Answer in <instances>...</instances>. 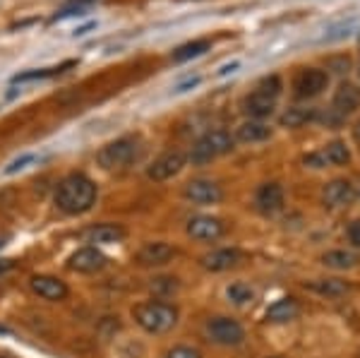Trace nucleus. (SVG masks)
Returning a JSON list of instances; mask_svg holds the SVG:
<instances>
[{"label":"nucleus","instance_id":"f257e3e1","mask_svg":"<svg viewBox=\"0 0 360 358\" xmlns=\"http://www.w3.org/2000/svg\"><path fill=\"white\" fill-rule=\"evenodd\" d=\"M98 190L89 176L84 173H70L56 188V205L65 215H84L94 207Z\"/></svg>","mask_w":360,"mask_h":358},{"label":"nucleus","instance_id":"f03ea898","mask_svg":"<svg viewBox=\"0 0 360 358\" xmlns=\"http://www.w3.org/2000/svg\"><path fill=\"white\" fill-rule=\"evenodd\" d=\"M132 317L144 332L166 334L178 325V308L166 301H144L132 308Z\"/></svg>","mask_w":360,"mask_h":358},{"label":"nucleus","instance_id":"7ed1b4c3","mask_svg":"<svg viewBox=\"0 0 360 358\" xmlns=\"http://www.w3.org/2000/svg\"><path fill=\"white\" fill-rule=\"evenodd\" d=\"M281 94V77L278 75H266L257 82L255 91L245 99V113L252 120L269 118L276 108V99Z\"/></svg>","mask_w":360,"mask_h":358},{"label":"nucleus","instance_id":"20e7f679","mask_svg":"<svg viewBox=\"0 0 360 358\" xmlns=\"http://www.w3.org/2000/svg\"><path fill=\"white\" fill-rule=\"evenodd\" d=\"M144 147L142 142H139V137H120V140H113L108 142L106 147L98 149L96 154V161L98 166H103V169L113 171V169H125V166L135 164V161L142 157Z\"/></svg>","mask_w":360,"mask_h":358},{"label":"nucleus","instance_id":"39448f33","mask_svg":"<svg viewBox=\"0 0 360 358\" xmlns=\"http://www.w3.org/2000/svg\"><path fill=\"white\" fill-rule=\"evenodd\" d=\"M236 147V137L229 130H209L190 149V161L195 166H205L217 157H224Z\"/></svg>","mask_w":360,"mask_h":358},{"label":"nucleus","instance_id":"423d86ee","mask_svg":"<svg viewBox=\"0 0 360 358\" xmlns=\"http://www.w3.org/2000/svg\"><path fill=\"white\" fill-rule=\"evenodd\" d=\"M207 334H209V339L219 346H238V344H243V339H245V330H243L240 322L233 320V317H226V315L209 317Z\"/></svg>","mask_w":360,"mask_h":358},{"label":"nucleus","instance_id":"0eeeda50","mask_svg":"<svg viewBox=\"0 0 360 358\" xmlns=\"http://www.w3.org/2000/svg\"><path fill=\"white\" fill-rule=\"evenodd\" d=\"M329 84V75L319 68H307V70H300L293 79V94L295 99H315V96L322 94Z\"/></svg>","mask_w":360,"mask_h":358},{"label":"nucleus","instance_id":"6e6552de","mask_svg":"<svg viewBox=\"0 0 360 358\" xmlns=\"http://www.w3.org/2000/svg\"><path fill=\"white\" fill-rule=\"evenodd\" d=\"M185 200L195 202V205H217L224 200V190L217 181H209V178H193V181L185 183L183 188Z\"/></svg>","mask_w":360,"mask_h":358},{"label":"nucleus","instance_id":"1a4fd4ad","mask_svg":"<svg viewBox=\"0 0 360 358\" xmlns=\"http://www.w3.org/2000/svg\"><path fill=\"white\" fill-rule=\"evenodd\" d=\"M106 264H108V257L94 245L79 248V250H75L72 255L68 257V269L79 272V274H96V272H101Z\"/></svg>","mask_w":360,"mask_h":358},{"label":"nucleus","instance_id":"9d476101","mask_svg":"<svg viewBox=\"0 0 360 358\" xmlns=\"http://www.w3.org/2000/svg\"><path fill=\"white\" fill-rule=\"evenodd\" d=\"M29 288L37 293L39 298L44 301H51V303H58V301H65L70 288L63 279H58L53 274H34L29 279Z\"/></svg>","mask_w":360,"mask_h":358},{"label":"nucleus","instance_id":"9b49d317","mask_svg":"<svg viewBox=\"0 0 360 358\" xmlns=\"http://www.w3.org/2000/svg\"><path fill=\"white\" fill-rule=\"evenodd\" d=\"M356 198H358L356 188H353V183L346 181V178H334V181H329L327 186L322 188V202L329 210H339V207L353 205Z\"/></svg>","mask_w":360,"mask_h":358},{"label":"nucleus","instance_id":"f8f14e48","mask_svg":"<svg viewBox=\"0 0 360 358\" xmlns=\"http://www.w3.org/2000/svg\"><path fill=\"white\" fill-rule=\"evenodd\" d=\"M185 161H188V157H185L180 149H173V152H166V154H161L159 159H154V164L147 169V176L156 183L168 181V178L178 176V173L183 171Z\"/></svg>","mask_w":360,"mask_h":358},{"label":"nucleus","instance_id":"ddd939ff","mask_svg":"<svg viewBox=\"0 0 360 358\" xmlns=\"http://www.w3.org/2000/svg\"><path fill=\"white\" fill-rule=\"evenodd\" d=\"M226 234V224L217 217H193L188 222V236L195 241H205V243H212V241H219Z\"/></svg>","mask_w":360,"mask_h":358},{"label":"nucleus","instance_id":"4468645a","mask_svg":"<svg viewBox=\"0 0 360 358\" xmlns=\"http://www.w3.org/2000/svg\"><path fill=\"white\" fill-rule=\"evenodd\" d=\"M173 257H176V248L164 243V241L144 243L135 255L137 264H142V267H161V264L171 262Z\"/></svg>","mask_w":360,"mask_h":358},{"label":"nucleus","instance_id":"2eb2a0df","mask_svg":"<svg viewBox=\"0 0 360 358\" xmlns=\"http://www.w3.org/2000/svg\"><path fill=\"white\" fill-rule=\"evenodd\" d=\"M200 262L209 272H226V269L243 262V252L238 250V248H219V250H212V252H207V255H202Z\"/></svg>","mask_w":360,"mask_h":358},{"label":"nucleus","instance_id":"dca6fc26","mask_svg":"<svg viewBox=\"0 0 360 358\" xmlns=\"http://www.w3.org/2000/svg\"><path fill=\"white\" fill-rule=\"evenodd\" d=\"M125 236H127V231L125 226H120V224H94V226H89L84 231V238L96 245L120 243V241H125Z\"/></svg>","mask_w":360,"mask_h":358},{"label":"nucleus","instance_id":"f3484780","mask_svg":"<svg viewBox=\"0 0 360 358\" xmlns=\"http://www.w3.org/2000/svg\"><path fill=\"white\" fill-rule=\"evenodd\" d=\"M255 205L262 215H276L278 210H283V188L278 183L259 186L257 195H255Z\"/></svg>","mask_w":360,"mask_h":358},{"label":"nucleus","instance_id":"a211bd4d","mask_svg":"<svg viewBox=\"0 0 360 358\" xmlns=\"http://www.w3.org/2000/svg\"><path fill=\"white\" fill-rule=\"evenodd\" d=\"M334 111L339 115H348L360 108V89L353 82H341L334 91Z\"/></svg>","mask_w":360,"mask_h":358},{"label":"nucleus","instance_id":"6ab92c4d","mask_svg":"<svg viewBox=\"0 0 360 358\" xmlns=\"http://www.w3.org/2000/svg\"><path fill=\"white\" fill-rule=\"evenodd\" d=\"M271 137V128L262 120H245V123L238 125L236 130V140L238 142H245V144H255V142H264Z\"/></svg>","mask_w":360,"mask_h":358},{"label":"nucleus","instance_id":"aec40b11","mask_svg":"<svg viewBox=\"0 0 360 358\" xmlns=\"http://www.w3.org/2000/svg\"><path fill=\"white\" fill-rule=\"evenodd\" d=\"M300 313V305L295 298H278L276 303H271L269 308H266V322H291L295 320Z\"/></svg>","mask_w":360,"mask_h":358},{"label":"nucleus","instance_id":"412c9836","mask_svg":"<svg viewBox=\"0 0 360 358\" xmlns=\"http://www.w3.org/2000/svg\"><path fill=\"white\" fill-rule=\"evenodd\" d=\"M77 65V60H65L60 63L58 68H34V70H25L20 75L13 77V84H27V82H37V79H46V77H53V75H60L70 70V68Z\"/></svg>","mask_w":360,"mask_h":358},{"label":"nucleus","instance_id":"4be33fe9","mask_svg":"<svg viewBox=\"0 0 360 358\" xmlns=\"http://www.w3.org/2000/svg\"><path fill=\"white\" fill-rule=\"evenodd\" d=\"M307 288L317 291L319 296H327V298H339V296H346L351 291V284L344 279H315L307 284Z\"/></svg>","mask_w":360,"mask_h":358},{"label":"nucleus","instance_id":"5701e85b","mask_svg":"<svg viewBox=\"0 0 360 358\" xmlns=\"http://www.w3.org/2000/svg\"><path fill=\"white\" fill-rule=\"evenodd\" d=\"M315 118H317L315 108L293 106V108H288L286 113H281L278 123H281V128H303L305 123H310V120H315Z\"/></svg>","mask_w":360,"mask_h":358},{"label":"nucleus","instance_id":"b1692460","mask_svg":"<svg viewBox=\"0 0 360 358\" xmlns=\"http://www.w3.org/2000/svg\"><path fill=\"white\" fill-rule=\"evenodd\" d=\"M209 49H212L209 39H197V41H188V44L178 46L171 58H173V63H185V60H193V58L207 53Z\"/></svg>","mask_w":360,"mask_h":358},{"label":"nucleus","instance_id":"393cba45","mask_svg":"<svg viewBox=\"0 0 360 358\" xmlns=\"http://www.w3.org/2000/svg\"><path fill=\"white\" fill-rule=\"evenodd\" d=\"M322 262L332 269H351L360 262V257L351 250H329L322 255Z\"/></svg>","mask_w":360,"mask_h":358},{"label":"nucleus","instance_id":"a878e982","mask_svg":"<svg viewBox=\"0 0 360 358\" xmlns=\"http://www.w3.org/2000/svg\"><path fill=\"white\" fill-rule=\"evenodd\" d=\"M322 154H324V159H327L329 164H334V166H346L348 161H351V152H348L346 142H341V140L329 142L327 149H324Z\"/></svg>","mask_w":360,"mask_h":358},{"label":"nucleus","instance_id":"bb28decb","mask_svg":"<svg viewBox=\"0 0 360 358\" xmlns=\"http://www.w3.org/2000/svg\"><path fill=\"white\" fill-rule=\"evenodd\" d=\"M226 296H229V301L236 303V305H248V303L255 301L252 286L245 284V281H236V284H231L229 288H226Z\"/></svg>","mask_w":360,"mask_h":358},{"label":"nucleus","instance_id":"cd10ccee","mask_svg":"<svg viewBox=\"0 0 360 358\" xmlns=\"http://www.w3.org/2000/svg\"><path fill=\"white\" fill-rule=\"evenodd\" d=\"M94 3H96V0H68V3L53 15V22L65 20V17H72V15H84Z\"/></svg>","mask_w":360,"mask_h":358},{"label":"nucleus","instance_id":"c85d7f7f","mask_svg":"<svg viewBox=\"0 0 360 358\" xmlns=\"http://www.w3.org/2000/svg\"><path fill=\"white\" fill-rule=\"evenodd\" d=\"M180 284L176 276H156L152 279V291L154 293H161V296H171L173 291H178Z\"/></svg>","mask_w":360,"mask_h":358},{"label":"nucleus","instance_id":"c756f323","mask_svg":"<svg viewBox=\"0 0 360 358\" xmlns=\"http://www.w3.org/2000/svg\"><path fill=\"white\" fill-rule=\"evenodd\" d=\"M166 358H202V354L193 346H173L166 354Z\"/></svg>","mask_w":360,"mask_h":358},{"label":"nucleus","instance_id":"7c9ffc66","mask_svg":"<svg viewBox=\"0 0 360 358\" xmlns=\"http://www.w3.org/2000/svg\"><path fill=\"white\" fill-rule=\"evenodd\" d=\"M34 159H37V157H34V154H22L20 159H15L13 164H10L8 169H5V173H8V176H13V173L22 171V169H27V164H32Z\"/></svg>","mask_w":360,"mask_h":358},{"label":"nucleus","instance_id":"2f4dec72","mask_svg":"<svg viewBox=\"0 0 360 358\" xmlns=\"http://www.w3.org/2000/svg\"><path fill=\"white\" fill-rule=\"evenodd\" d=\"M348 241H351L353 245L356 248H360V219H356V222H351L348 224Z\"/></svg>","mask_w":360,"mask_h":358},{"label":"nucleus","instance_id":"473e14b6","mask_svg":"<svg viewBox=\"0 0 360 358\" xmlns=\"http://www.w3.org/2000/svg\"><path fill=\"white\" fill-rule=\"evenodd\" d=\"M305 164L312 166V169H322V166L327 164V159H324V154H307Z\"/></svg>","mask_w":360,"mask_h":358},{"label":"nucleus","instance_id":"72a5a7b5","mask_svg":"<svg viewBox=\"0 0 360 358\" xmlns=\"http://www.w3.org/2000/svg\"><path fill=\"white\" fill-rule=\"evenodd\" d=\"M327 65H329V68H334L336 72H344V70H348L351 60H348V58H332V60H329Z\"/></svg>","mask_w":360,"mask_h":358},{"label":"nucleus","instance_id":"f704fd0d","mask_svg":"<svg viewBox=\"0 0 360 358\" xmlns=\"http://www.w3.org/2000/svg\"><path fill=\"white\" fill-rule=\"evenodd\" d=\"M91 29H96V22H89V25H84V27H79L77 32H75V37H84V34H89Z\"/></svg>","mask_w":360,"mask_h":358},{"label":"nucleus","instance_id":"c9c22d12","mask_svg":"<svg viewBox=\"0 0 360 358\" xmlns=\"http://www.w3.org/2000/svg\"><path fill=\"white\" fill-rule=\"evenodd\" d=\"M13 267H15V260H0V274L10 272Z\"/></svg>","mask_w":360,"mask_h":358},{"label":"nucleus","instance_id":"e433bc0d","mask_svg":"<svg viewBox=\"0 0 360 358\" xmlns=\"http://www.w3.org/2000/svg\"><path fill=\"white\" fill-rule=\"evenodd\" d=\"M197 84H200V77H193V79H188L185 84H180L178 91H185V89H190V87H197Z\"/></svg>","mask_w":360,"mask_h":358},{"label":"nucleus","instance_id":"4c0bfd02","mask_svg":"<svg viewBox=\"0 0 360 358\" xmlns=\"http://www.w3.org/2000/svg\"><path fill=\"white\" fill-rule=\"evenodd\" d=\"M236 68H238V63H231V65H226V68H224V70H221V75H226V72H233Z\"/></svg>","mask_w":360,"mask_h":358},{"label":"nucleus","instance_id":"58836bf2","mask_svg":"<svg viewBox=\"0 0 360 358\" xmlns=\"http://www.w3.org/2000/svg\"><path fill=\"white\" fill-rule=\"evenodd\" d=\"M356 142L360 144V120H358V125H356Z\"/></svg>","mask_w":360,"mask_h":358},{"label":"nucleus","instance_id":"ea45409f","mask_svg":"<svg viewBox=\"0 0 360 358\" xmlns=\"http://www.w3.org/2000/svg\"><path fill=\"white\" fill-rule=\"evenodd\" d=\"M5 241H8V236H3V234H0V248L5 245Z\"/></svg>","mask_w":360,"mask_h":358},{"label":"nucleus","instance_id":"a19ab883","mask_svg":"<svg viewBox=\"0 0 360 358\" xmlns=\"http://www.w3.org/2000/svg\"><path fill=\"white\" fill-rule=\"evenodd\" d=\"M358 77H360V65H358Z\"/></svg>","mask_w":360,"mask_h":358},{"label":"nucleus","instance_id":"79ce46f5","mask_svg":"<svg viewBox=\"0 0 360 358\" xmlns=\"http://www.w3.org/2000/svg\"><path fill=\"white\" fill-rule=\"evenodd\" d=\"M0 358H5V356H0Z\"/></svg>","mask_w":360,"mask_h":358}]
</instances>
